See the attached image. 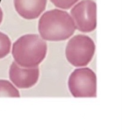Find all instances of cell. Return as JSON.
Masks as SVG:
<instances>
[{
	"mask_svg": "<svg viewBox=\"0 0 123 133\" xmlns=\"http://www.w3.org/2000/svg\"><path fill=\"white\" fill-rule=\"evenodd\" d=\"M3 10H2L1 8L0 7V25H1L2 22H3Z\"/></svg>",
	"mask_w": 123,
	"mask_h": 133,
	"instance_id": "11",
	"label": "cell"
},
{
	"mask_svg": "<svg viewBox=\"0 0 123 133\" xmlns=\"http://www.w3.org/2000/svg\"><path fill=\"white\" fill-rule=\"evenodd\" d=\"M50 2L59 9L68 10L72 7L79 0H50Z\"/></svg>",
	"mask_w": 123,
	"mask_h": 133,
	"instance_id": "10",
	"label": "cell"
},
{
	"mask_svg": "<svg viewBox=\"0 0 123 133\" xmlns=\"http://www.w3.org/2000/svg\"><path fill=\"white\" fill-rule=\"evenodd\" d=\"M11 40L6 34L0 32V59L8 55L10 52Z\"/></svg>",
	"mask_w": 123,
	"mask_h": 133,
	"instance_id": "9",
	"label": "cell"
},
{
	"mask_svg": "<svg viewBox=\"0 0 123 133\" xmlns=\"http://www.w3.org/2000/svg\"><path fill=\"white\" fill-rule=\"evenodd\" d=\"M76 29L82 32H92L97 26V5L93 0H82L71 10Z\"/></svg>",
	"mask_w": 123,
	"mask_h": 133,
	"instance_id": "5",
	"label": "cell"
},
{
	"mask_svg": "<svg viewBox=\"0 0 123 133\" xmlns=\"http://www.w3.org/2000/svg\"><path fill=\"white\" fill-rule=\"evenodd\" d=\"M69 89L74 97L97 96V77L89 68H77L73 71L68 81Z\"/></svg>",
	"mask_w": 123,
	"mask_h": 133,
	"instance_id": "4",
	"label": "cell"
},
{
	"mask_svg": "<svg viewBox=\"0 0 123 133\" xmlns=\"http://www.w3.org/2000/svg\"><path fill=\"white\" fill-rule=\"evenodd\" d=\"M38 30L43 40L60 42L69 38L76 29L73 19L67 11L54 9L46 11L41 16Z\"/></svg>",
	"mask_w": 123,
	"mask_h": 133,
	"instance_id": "1",
	"label": "cell"
},
{
	"mask_svg": "<svg viewBox=\"0 0 123 133\" xmlns=\"http://www.w3.org/2000/svg\"><path fill=\"white\" fill-rule=\"evenodd\" d=\"M46 54V43L38 35H24L13 44L12 55L15 62L23 67L38 66Z\"/></svg>",
	"mask_w": 123,
	"mask_h": 133,
	"instance_id": "2",
	"label": "cell"
},
{
	"mask_svg": "<svg viewBox=\"0 0 123 133\" xmlns=\"http://www.w3.org/2000/svg\"><path fill=\"white\" fill-rule=\"evenodd\" d=\"M40 71L38 66L23 67L16 62L11 63L9 69V77L11 82L20 89H28L38 82Z\"/></svg>",
	"mask_w": 123,
	"mask_h": 133,
	"instance_id": "6",
	"label": "cell"
},
{
	"mask_svg": "<svg viewBox=\"0 0 123 133\" xmlns=\"http://www.w3.org/2000/svg\"><path fill=\"white\" fill-rule=\"evenodd\" d=\"M95 51V43L92 39L85 35L78 34L68 42L66 56L72 65L84 66L92 60Z\"/></svg>",
	"mask_w": 123,
	"mask_h": 133,
	"instance_id": "3",
	"label": "cell"
},
{
	"mask_svg": "<svg viewBox=\"0 0 123 133\" xmlns=\"http://www.w3.org/2000/svg\"><path fill=\"white\" fill-rule=\"evenodd\" d=\"M16 11L27 20L37 19L43 12L47 0H13Z\"/></svg>",
	"mask_w": 123,
	"mask_h": 133,
	"instance_id": "7",
	"label": "cell"
},
{
	"mask_svg": "<svg viewBox=\"0 0 123 133\" xmlns=\"http://www.w3.org/2000/svg\"><path fill=\"white\" fill-rule=\"evenodd\" d=\"M0 97H20L17 89L6 80H0Z\"/></svg>",
	"mask_w": 123,
	"mask_h": 133,
	"instance_id": "8",
	"label": "cell"
}]
</instances>
